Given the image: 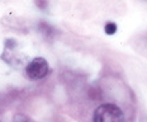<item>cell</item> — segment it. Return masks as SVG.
<instances>
[{"label":"cell","instance_id":"4","mask_svg":"<svg viewBox=\"0 0 147 122\" xmlns=\"http://www.w3.org/2000/svg\"><path fill=\"white\" fill-rule=\"evenodd\" d=\"M104 30H105V33L109 36L115 35V32H117V24L113 22H108L105 24V27H104Z\"/></svg>","mask_w":147,"mask_h":122},{"label":"cell","instance_id":"5","mask_svg":"<svg viewBox=\"0 0 147 122\" xmlns=\"http://www.w3.org/2000/svg\"><path fill=\"white\" fill-rule=\"evenodd\" d=\"M34 4L39 10H46L48 8V0H34Z\"/></svg>","mask_w":147,"mask_h":122},{"label":"cell","instance_id":"1","mask_svg":"<svg viewBox=\"0 0 147 122\" xmlns=\"http://www.w3.org/2000/svg\"><path fill=\"white\" fill-rule=\"evenodd\" d=\"M93 122H125V118L119 107L112 103H105L95 109Z\"/></svg>","mask_w":147,"mask_h":122},{"label":"cell","instance_id":"2","mask_svg":"<svg viewBox=\"0 0 147 122\" xmlns=\"http://www.w3.org/2000/svg\"><path fill=\"white\" fill-rule=\"evenodd\" d=\"M48 71H50V66H48V62L43 57H36V59H33L26 68L27 75L32 80L43 79L48 74Z\"/></svg>","mask_w":147,"mask_h":122},{"label":"cell","instance_id":"3","mask_svg":"<svg viewBox=\"0 0 147 122\" xmlns=\"http://www.w3.org/2000/svg\"><path fill=\"white\" fill-rule=\"evenodd\" d=\"M38 30L45 36L46 38L55 37V33H56V29H55L51 24H48L46 22H39L38 23Z\"/></svg>","mask_w":147,"mask_h":122}]
</instances>
